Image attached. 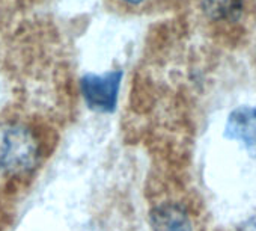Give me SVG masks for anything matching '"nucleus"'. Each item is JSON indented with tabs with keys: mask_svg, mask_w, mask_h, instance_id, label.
<instances>
[{
	"mask_svg": "<svg viewBox=\"0 0 256 231\" xmlns=\"http://www.w3.org/2000/svg\"><path fill=\"white\" fill-rule=\"evenodd\" d=\"M41 159V142L32 129L22 123L0 124V171L10 175L32 172Z\"/></svg>",
	"mask_w": 256,
	"mask_h": 231,
	"instance_id": "nucleus-1",
	"label": "nucleus"
},
{
	"mask_svg": "<svg viewBox=\"0 0 256 231\" xmlns=\"http://www.w3.org/2000/svg\"><path fill=\"white\" fill-rule=\"evenodd\" d=\"M120 79V71H112L100 76L86 74L82 79V92L88 106L98 112H112L118 101Z\"/></svg>",
	"mask_w": 256,
	"mask_h": 231,
	"instance_id": "nucleus-2",
	"label": "nucleus"
},
{
	"mask_svg": "<svg viewBox=\"0 0 256 231\" xmlns=\"http://www.w3.org/2000/svg\"><path fill=\"white\" fill-rule=\"evenodd\" d=\"M224 136L240 142L256 159V107L241 106L230 112L224 127Z\"/></svg>",
	"mask_w": 256,
	"mask_h": 231,
	"instance_id": "nucleus-3",
	"label": "nucleus"
},
{
	"mask_svg": "<svg viewBox=\"0 0 256 231\" xmlns=\"http://www.w3.org/2000/svg\"><path fill=\"white\" fill-rule=\"evenodd\" d=\"M152 231H193L188 211L178 202H163L151 211Z\"/></svg>",
	"mask_w": 256,
	"mask_h": 231,
	"instance_id": "nucleus-4",
	"label": "nucleus"
},
{
	"mask_svg": "<svg viewBox=\"0 0 256 231\" xmlns=\"http://www.w3.org/2000/svg\"><path fill=\"white\" fill-rule=\"evenodd\" d=\"M204 13L216 22H235L240 19L244 0H202Z\"/></svg>",
	"mask_w": 256,
	"mask_h": 231,
	"instance_id": "nucleus-5",
	"label": "nucleus"
},
{
	"mask_svg": "<svg viewBox=\"0 0 256 231\" xmlns=\"http://www.w3.org/2000/svg\"><path fill=\"white\" fill-rule=\"evenodd\" d=\"M240 231H256V217L247 220L244 225H241Z\"/></svg>",
	"mask_w": 256,
	"mask_h": 231,
	"instance_id": "nucleus-6",
	"label": "nucleus"
},
{
	"mask_svg": "<svg viewBox=\"0 0 256 231\" xmlns=\"http://www.w3.org/2000/svg\"><path fill=\"white\" fill-rule=\"evenodd\" d=\"M122 2H125V4H130V5H139V4L145 2V0H122Z\"/></svg>",
	"mask_w": 256,
	"mask_h": 231,
	"instance_id": "nucleus-7",
	"label": "nucleus"
}]
</instances>
